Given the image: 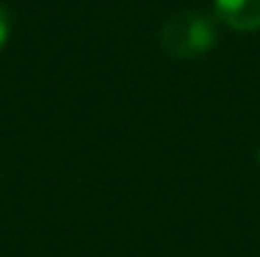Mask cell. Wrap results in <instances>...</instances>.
Here are the masks:
<instances>
[{
    "label": "cell",
    "instance_id": "6da1fadb",
    "mask_svg": "<svg viewBox=\"0 0 260 257\" xmlns=\"http://www.w3.org/2000/svg\"><path fill=\"white\" fill-rule=\"evenodd\" d=\"M160 45L175 58H197L216 45V25L200 11H180L164 22Z\"/></svg>",
    "mask_w": 260,
    "mask_h": 257
},
{
    "label": "cell",
    "instance_id": "7a4b0ae2",
    "mask_svg": "<svg viewBox=\"0 0 260 257\" xmlns=\"http://www.w3.org/2000/svg\"><path fill=\"white\" fill-rule=\"evenodd\" d=\"M216 17L233 30H260V0H213Z\"/></svg>",
    "mask_w": 260,
    "mask_h": 257
},
{
    "label": "cell",
    "instance_id": "3957f363",
    "mask_svg": "<svg viewBox=\"0 0 260 257\" xmlns=\"http://www.w3.org/2000/svg\"><path fill=\"white\" fill-rule=\"evenodd\" d=\"M6 39H9V11L0 6V50H3Z\"/></svg>",
    "mask_w": 260,
    "mask_h": 257
},
{
    "label": "cell",
    "instance_id": "277c9868",
    "mask_svg": "<svg viewBox=\"0 0 260 257\" xmlns=\"http://www.w3.org/2000/svg\"><path fill=\"white\" fill-rule=\"evenodd\" d=\"M257 161H260V152H257Z\"/></svg>",
    "mask_w": 260,
    "mask_h": 257
}]
</instances>
